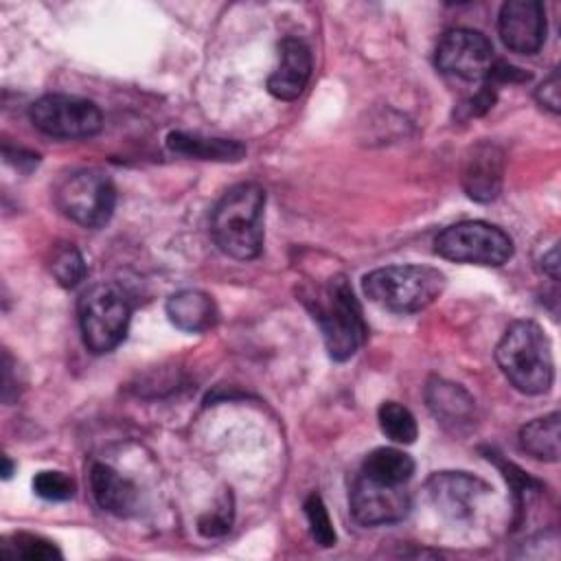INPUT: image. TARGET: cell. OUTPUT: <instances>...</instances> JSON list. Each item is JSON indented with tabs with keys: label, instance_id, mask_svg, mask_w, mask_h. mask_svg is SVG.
I'll return each mask as SVG.
<instances>
[{
	"label": "cell",
	"instance_id": "obj_1",
	"mask_svg": "<svg viewBox=\"0 0 561 561\" xmlns=\"http://www.w3.org/2000/svg\"><path fill=\"white\" fill-rule=\"evenodd\" d=\"M265 191L259 184H237L224 193L210 215V234L217 248L237 259L250 261L263 248Z\"/></svg>",
	"mask_w": 561,
	"mask_h": 561
},
{
	"label": "cell",
	"instance_id": "obj_2",
	"mask_svg": "<svg viewBox=\"0 0 561 561\" xmlns=\"http://www.w3.org/2000/svg\"><path fill=\"white\" fill-rule=\"evenodd\" d=\"M495 359L513 388L524 394H543L554 381L550 340L533 320H517L506 329L495 348Z\"/></svg>",
	"mask_w": 561,
	"mask_h": 561
},
{
	"label": "cell",
	"instance_id": "obj_3",
	"mask_svg": "<svg viewBox=\"0 0 561 561\" xmlns=\"http://www.w3.org/2000/svg\"><path fill=\"white\" fill-rule=\"evenodd\" d=\"M307 305L322 331L324 346L335 362H346L366 337L362 307L346 276H333L324 287L307 296Z\"/></svg>",
	"mask_w": 561,
	"mask_h": 561
},
{
	"label": "cell",
	"instance_id": "obj_4",
	"mask_svg": "<svg viewBox=\"0 0 561 561\" xmlns=\"http://www.w3.org/2000/svg\"><path fill=\"white\" fill-rule=\"evenodd\" d=\"M364 294L394 313H416L430 307L445 289V274L430 265H388L362 280Z\"/></svg>",
	"mask_w": 561,
	"mask_h": 561
},
{
	"label": "cell",
	"instance_id": "obj_5",
	"mask_svg": "<svg viewBox=\"0 0 561 561\" xmlns=\"http://www.w3.org/2000/svg\"><path fill=\"white\" fill-rule=\"evenodd\" d=\"M131 305L125 291L114 283H101L79 298V327L90 353H110L127 335Z\"/></svg>",
	"mask_w": 561,
	"mask_h": 561
},
{
	"label": "cell",
	"instance_id": "obj_6",
	"mask_svg": "<svg viewBox=\"0 0 561 561\" xmlns=\"http://www.w3.org/2000/svg\"><path fill=\"white\" fill-rule=\"evenodd\" d=\"M436 252L456 263L497 267L513 256V241L493 224L460 221L436 237Z\"/></svg>",
	"mask_w": 561,
	"mask_h": 561
},
{
	"label": "cell",
	"instance_id": "obj_7",
	"mask_svg": "<svg viewBox=\"0 0 561 561\" xmlns=\"http://www.w3.org/2000/svg\"><path fill=\"white\" fill-rule=\"evenodd\" d=\"M59 210L83 228H101L110 221L116 206L112 180L94 169L70 173L55 191Z\"/></svg>",
	"mask_w": 561,
	"mask_h": 561
},
{
	"label": "cell",
	"instance_id": "obj_8",
	"mask_svg": "<svg viewBox=\"0 0 561 561\" xmlns=\"http://www.w3.org/2000/svg\"><path fill=\"white\" fill-rule=\"evenodd\" d=\"M31 123L53 138H90L101 131V110L81 96L46 94L28 110Z\"/></svg>",
	"mask_w": 561,
	"mask_h": 561
},
{
	"label": "cell",
	"instance_id": "obj_9",
	"mask_svg": "<svg viewBox=\"0 0 561 561\" xmlns=\"http://www.w3.org/2000/svg\"><path fill=\"white\" fill-rule=\"evenodd\" d=\"M493 61V46L480 31L451 28L436 46V68L465 81L486 79Z\"/></svg>",
	"mask_w": 561,
	"mask_h": 561
},
{
	"label": "cell",
	"instance_id": "obj_10",
	"mask_svg": "<svg viewBox=\"0 0 561 561\" xmlns=\"http://www.w3.org/2000/svg\"><path fill=\"white\" fill-rule=\"evenodd\" d=\"M410 506L403 484H381L359 476L351 491V513L364 526L397 524L408 517Z\"/></svg>",
	"mask_w": 561,
	"mask_h": 561
},
{
	"label": "cell",
	"instance_id": "obj_11",
	"mask_svg": "<svg viewBox=\"0 0 561 561\" xmlns=\"http://www.w3.org/2000/svg\"><path fill=\"white\" fill-rule=\"evenodd\" d=\"M497 31L504 46L519 55H535L546 39V11L537 0H508L500 9Z\"/></svg>",
	"mask_w": 561,
	"mask_h": 561
},
{
	"label": "cell",
	"instance_id": "obj_12",
	"mask_svg": "<svg viewBox=\"0 0 561 561\" xmlns=\"http://www.w3.org/2000/svg\"><path fill=\"white\" fill-rule=\"evenodd\" d=\"M427 491L438 511L451 519L471 517L480 497L489 493V484L465 471H440L427 480Z\"/></svg>",
	"mask_w": 561,
	"mask_h": 561
},
{
	"label": "cell",
	"instance_id": "obj_13",
	"mask_svg": "<svg viewBox=\"0 0 561 561\" xmlns=\"http://www.w3.org/2000/svg\"><path fill=\"white\" fill-rule=\"evenodd\" d=\"M504 153L493 142H478L462 164V188L476 202H493L502 191Z\"/></svg>",
	"mask_w": 561,
	"mask_h": 561
},
{
	"label": "cell",
	"instance_id": "obj_14",
	"mask_svg": "<svg viewBox=\"0 0 561 561\" xmlns=\"http://www.w3.org/2000/svg\"><path fill=\"white\" fill-rule=\"evenodd\" d=\"M280 61L267 79V92L278 101H294L311 79V50L298 37H285L278 46Z\"/></svg>",
	"mask_w": 561,
	"mask_h": 561
},
{
	"label": "cell",
	"instance_id": "obj_15",
	"mask_svg": "<svg viewBox=\"0 0 561 561\" xmlns=\"http://www.w3.org/2000/svg\"><path fill=\"white\" fill-rule=\"evenodd\" d=\"M90 486L96 504L118 517H127L136 511L138 504V489L131 480L123 478L110 465L96 462L90 469Z\"/></svg>",
	"mask_w": 561,
	"mask_h": 561
},
{
	"label": "cell",
	"instance_id": "obj_16",
	"mask_svg": "<svg viewBox=\"0 0 561 561\" xmlns=\"http://www.w3.org/2000/svg\"><path fill=\"white\" fill-rule=\"evenodd\" d=\"M169 320L184 333H204L217 324L215 300L199 289H182L167 300Z\"/></svg>",
	"mask_w": 561,
	"mask_h": 561
},
{
	"label": "cell",
	"instance_id": "obj_17",
	"mask_svg": "<svg viewBox=\"0 0 561 561\" xmlns=\"http://www.w3.org/2000/svg\"><path fill=\"white\" fill-rule=\"evenodd\" d=\"M425 399H427L430 410L443 425L456 427V425L469 423L473 419L476 401L458 383H451L445 379H432L427 383Z\"/></svg>",
	"mask_w": 561,
	"mask_h": 561
},
{
	"label": "cell",
	"instance_id": "obj_18",
	"mask_svg": "<svg viewBox=\"0 0 561 561\" xmlns=\"http://www.w3.org/2000/svg\"><path fill=\"white\" fill-rule=\"evenodd\" d=\"M167 147L173 153L197 158V160H215V162H237L245 156V147L237 140L228 138H206L199 134L171 131L167 136Z\"/></svg>",
	"mask_w": 561,
	"mask_h": 561
},
{
	"label": "cell",
	"instance_id": "obj_19",
	"mask_svg": "<svg viewBox=\"0 0 561 561\" xmlns=\"http://www.w3.org/2000/svg\"><path fill=\"white\" fill-rule=\"evenodd\" d=\"M414 473V460L410 454L397 447L373 449L362 465V476L381 484H405Z\"/></svg>",
	"mask_w": 561,
	"mask_h": 561
},
{
	"label": "cell",
	"instance_id": "obj_20",
	"mask_svg": "<svg viewBox=\"0 0 561 561\" xmlns=\"http://www.w3.org/2000/svg\"><path fill=\"white\" fill-rule=\"evenodd\" d=\"M519 447L535 460L557 462L559 460V414L535 419L519 430Z\"/></svg>",
	"mask_w": 561,
	"mask_h": 561
},
{
	"label": "cell",
	"instance_id": "obj_21",
	"mask_svg": "<svg viewBox=\"0 0 561 561\" xmlns=\"http://www.w3.org/2000/svg\"><path fill=\"white\" fill-rule=\"evenodd\" d=\"M377 419H379L381 432L394 443L410 445L419 436V425L414 414L397 401H383L377 410Z\"/></svg>",
	"mask_w": 561,
	"mask_h": 561
},
{
	"label": "cell",
	"instance_id": "obj_22",
	"mask_svg": "<svg viewBox=\"0 0 561 561\" xmlns=\"http://www.w3.org/2000/svg\"><path fill=\"white\" fill-rule=\"evenodd\" d=\"M2 550L11 557H20V559H28V561H50V559H61L59 548L39 537V535H31V533H15L9 539H4Z\"/></svg>",
	"mask_w": 561,
	"mask_h": 561
},
{
	"label": "cell",
	"instance_id": "obj_23",
	"mask_svg": "<svg viewBox=\"0 0 561 561\" xmlns=\"http://www.w3.org/2000/svg\"><path fill=\"white\" fill-rule=\"evenodd\" d=\"M50 272L61 287H77L85 278L88 270L81 252L72 243H66L55 250L50 261Z\"/></svg>",
	"mask_w": 561,
	"mask_h": 561
},
{
	"label": "cell",
	"instance_id": "obj_24",
	"mask_svg": "<svg viewBox=\"0 0 561 561\" xmlns=\"http://www.w3.org/2000/svg\"><path fill=\"white\" fill-rule=\"evenodd\" d=\"M305 515H307L309 533H311L313 541L322 548H331L335 543V530H333V522H331L329 511L320 495L311 493L305 500Z\"/></svg>",
	"mask_w": 561,
	"mask_h": 561
},
{
	"label": "cell",
	"instance_id": "obj_25",
	"mask_svg": "<svg viewBox=\"0 0 561 561\" xmlns=\"http://www.w3.org/2000/svg\"><path fill=\"white\" fill-rule=\"evenodd\" d=\"M75 480L64 471H39L33 478V491L48 502H66L75 495Z\"/></svg>",
	"mask_w": 561,
	"mask_h": 561
},
{
	"label": "cell",
	"instance_id": "obj_26",
	"mask_svg": "<svg viewBox=\"0 0 561 561\" xmlns=\"http://www.w3.org/2000/svg\"><path fill=\"white\" fill-rule=\"evenodd\" d=\"M561 83H559V70L554 68L552 72H550V77L548 79H543V83L537 88V92H535V96H537V101L541 103V107H548L550 112H559L561 110V88H559Z\"/></svg>",
	"mask_w": 561,
	"mask_h": 561
},
{
	"label": "cell",
	"instance_id": "obj_27",
	"mask_svg": "<svg viewBox=\"0 0 561 561\" xmlns=\"http://www.w3.org/2000/svg\"><path fill=\"white\" fill-rule=\"evenodd\" d=\"M197 528L204 537H219L230 530V517L226 513H208L199 519Z\"/></svg>",
	"mask_w": 561,
	"mask_h": 561
},
{
	"label": "cell",
	"instance_id": "obj_28",
	"mask_svg": "<svg viewBox=\"0 0 561 561\" xmlns=\"http://www.w3.org/2000/svg\"><path fill=\"white\" fill-rule=\"evenodd\" d=\"M495 103V90L493 85H482L469 101H467V114L469 116H480L489 112Z\"/></svg>",
	"mask_w": 561,
	"mask_h": 561
},
{
	"label": "cell",
	"instance_id": "obj_29",
	"mask_svg": "<svg viewBox=\"0 0 561 561\" xmlns=\"http://www.w3.org/2000/svg\"><path fill=\"white\" fill-rule=\"evenodd\" d=\"M486 79H491V81H502V83H504V81H528L530 75L524 72V70H519V68H515V66H511V64L493 61V66H491Z\"/></svg>",
	"mask_w": 561,
	"mask_h": 561
},
{
	"label": "cell",
	"instance_id": "obj_30",
	"mask_svg": "<svg viewBox=\"0 0 561 561\" xmlns=\"http://www.w3.org/2000/svg\"><path fill=\"white\" fill-rule=\"evenodd\" d=\"M541 263H543V265H541L543 272H546L552 280H559V250H557V245H552L550 252L543 254Z\"/></svg>",
	"mask_w": 561,
	"mask_h": 561
},
{
	"label": "cell",
	"instance_id": "obj_31",
	"mask_svg": "<svg viewBox=\"0 0 561 561\" xmlns=\"http://www.w3.org/2000/svg\"><path fill=\"white\" fill-rule=\"evenodd\" d=\"M11 471H13V465H11V460L4 456V458H2V478H9Z\"/></svg>",
	"mask_w": 561,
	"mask_h": 561
}]
</instances>
